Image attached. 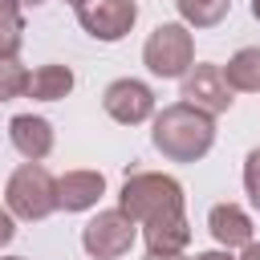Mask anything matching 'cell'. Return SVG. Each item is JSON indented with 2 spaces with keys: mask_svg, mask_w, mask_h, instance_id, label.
<instances>
[{
  "mask_svg": "<svg viewBox=\"0 0 260 260\" xmlns=\"http://www.w3.org/2000/svg\"><path fill=\"white\" fill-rule=\"evenodd\" d=\"M252 16H256V20H260V0H252Z\"/></svg>",
  "mask_w": 260,
  "mask_h": 260,
  "instance_id": "obj_24",
  "label": "cell"
},
{
  "mask_svg": "<svg viewBox=\"0 0 260 260\" xmlns=\"http://www.w3.org/2000/svg\"><path fill=\"white\" fill-rule=\"evenodd\" d=\"M102 110L118 122V126H142V122H154L158 114V98L146 81L138 77H118L106 85L102 93Z\"/></svg>",
  "mask_w": 260,
  "mask_h": 260,
  "instance_id": "obj_8",
  "label": "cell"
},
{
  "mask_svg": "<svg viewBox=\"0 0 260 260\" xmlns=\"http://www.w3.org/2000/svg\"><path fill=\"white\" fill-rule=\"evenodd\" d=\"M73 85H77L73 69L61 65V61H49V65H37V69H32L24 98H32V102H61V98L73 93Z\"/></svg>",
  "mask_w": 260,
  "mask_h": 260,
  "instance_id": "obj_13",
  "label": "cell"
},
{
  "mask_svg": "<svg viewBox=\"0 0 260 260\" xmlns=\"http://www.w3.org/2000/svg\"><path fill=\"white\" fill-rule=\"evenodd\" d=\"M102 195H106V175L102 171L77 167V171L57 175V207L61 211H89V207L102 203Z\"/></svg>",
  "mask_w": 260,
  "mask_h": 260,
  "instance_id": "obj_10",
  "label": "cell"
},
{
  "mask_svg": "<svg viewBox=\"0 0 260 260\" xmlns=\"http://www.w3.org/2000/svg\"><path fill=\"white\" fill-rule=\"evenodd\" d=\"M28 69L20 65V57H0V102L24 98L28 93Z\"/></svg>",
  "mask_w": 260,
  "mask_h": 260,
  "instance_id": "obj_17",
  "label": "cell"
},
{
  "mask_svg": "<svg viewBox=\"0 0 260 260\" xmlns=\"http://www.w3.org/2000/svg\"><path fill=\"white\" fill-rule=\"evenodd\" d=\"M223 77L236 93H260V45H244L228 57Z\"/></svg>",
  "mask_w": 260,
  "mask_h": 260,
  "instance_id": "obj_14",
  "label": "cell"
},
{
  "mask_svg": "<svg viewBox=\"0 0 260 260\" xmlns=\"http://www.w3.org/2000/svg\"><path fill=\"white\" fill-rule=\"evenodd\" d=\"M244 195H248V203L260 211V146L244 154Z\"/></svg>",
  "mask_w": 260,
  "mask_h": 260,
  "instance_id": "obj_18",
  "label": "cell"
},
{
  "mask_svg": "<svg viewBox=\"0 0 260 260\" xmlns=\"http://www.w3.org/2000/svg\"><path fill=\"white\" fill-rule=\"evenodd\" d=\"M0 260H28V256H0Z\"/></svg>",
  "mask_w": 260,
  "mask_h": 260,
  "instance_id": "obj_25",
  "label": "cell"
},
{
  "mask_svg": "<svg viewBox=\"0 0 260 260\" xmlns=\"http://www.w3.org/2000/svg\"><path fill=\"white\" fill-rule=\"evenodd\" d=\"M175 8L187 28H215L232 12V0H175Z\"/></svg>",
  "mask_w": 260,
  "mask_h": 260,
  "instance_id": "obj_15",
  "label": "cell"
},
{
  "mask_svg": "<svg viewBox=\"0 0 260 260\" xmlns=\"http://www.w3.org/2000/svg\"><path fill=\"white\" fill-rule=\"evenodd\" d=\"M4 207L24 219V223H37V219H49L57 207V179L49 175L45 162H20L8 183H4Z\"/></svg>",
  "mask_w": 260,
  "mask_h": 260,
  "instance_id": "obj_3",
  "label": "cell"
},
{
  "mask_svg": "<svg viewBox=\"0 0 260 260\" xmlns=\"http://www.w3.org/2000/svg\"><path fill=\"white\" fill-rule=\"evenodd\" d=\"M150 142L171 162H199L215 146V118L187 106V102H171V106H162L154 114Z\"/></svg>",
  "mask_w": 260,
  "mask_h": 260,
  "instance_id": "obj_1",
  "label": "cell"
},
{
  "mask_svg": "<svg viewBox=\"0 0 260 260\" xmlns=\"http://www.w3.org/2000/svg\"><path fill=\"white\" fill-rule=\"evenodd\" d=\"M8 142H12V150L24 162H45L53 154L57 134H53V122L49 118H41V114H16L8 122Z\"/></svg>",
  "mask_w": 260,
  "mask_h": 260,
  "instance_id": "obj_9",
  "label": "cell"
},
{
  "mask_svg": "<svg viewBox=\"0 0 260 260\" xmlns=\"http://www.w3.org/2000/svg\"><path fill=\"white\" fill-rule=\"evenodd\" d=\"M65 4H73V8H77V4H81V0H65Z\"/></svg>",
  "mask_w": 260,
  "mask_h": 260,
  "instance_id": "obj_26",
  "label": "cell"
},
{
  "mask_svg": "<svg viewBox=\"0 0 260 260\" xmlns=\"http://www.w3.org/2000/svg\"><path fill=\"white\" fill-rule=\"evenodd\" d=\"M142 240H146V252H154V256H183L191 248V219H187V211L146 223Z\"/></svg>",
  "mask_w": 260,
  "mask_h": 260,
  "instance_id": "obj_12",
  "label": "cell"
},
{
  "mask_svg": "<svg viewBox=\"0 0 260 260\" xmlns=\"http://www.w3.org/2000/svg\"><path fill=\"white\" fill-rule=\"evenodd\" d=\"M187 260H236L228 248H207V252H195V256H187Z\"/></svg>",
  "mask_w": 260,
  "mask_h": 260,
  "instance_id": "obj_20",
  "label": "cell"
},
{
  "mask_svg": "<svg viewBox=\"0 0 260 260\" xmlns=\"http://www.w3.org/2000/svg\"><path fill=\"white\" fill-rule=\"evenodd\" d=\"M16 4H20V8H41L45 0H16Z\"/></svg>",
  "mask_w": 260,
  "mask_h": 260,
  "instance_id": "obj_23",
  "label": "cell"
},
{
  "mask_svg": "<svg viewBox=\"0 0 260 260\" xmlns=\"http://www.w3.org/2000/svg\"><path fill=\"white\" fill-rule=\"evenodd\" d=\"M236 260H260V240H252L248 248H240V256Z\"/></svg>",
  "mask_w": 260,
  "mask_h": 260,
  "instance_id": "obj_21",
  "label": "cell"
},
{
  "mask_svg": "<svg viewBox=\"0 0 260 260\" xmlns=\"http://www.w3.org/2000/svg\"><path fill=\"white\" fill-rule=\"evenodd\" d=\"M118 207L138 223H154V219H167V215H183L187 211V195H183V183L175 175H162V171H130L122 179V191H118Z\"/></svg>",
  "mask_w": 260,
  "mask_h": 260,
  "instance_id": "obj_2",
  "label": "cell"
},
{
  "mask_svg": "<svg viewBox=\"0 0 260 260\" xmlns=\"http://www.w3.org/2000/svg\"><path fill=\"white\" fill-rule=\"evenodd\" d=\"M24 45V8L16 0H0V57H20Z\"/></svg>",
  "mask_w": 260,
  "mask_h": 260,
  "instance_id": "obj_16",
  "label": "cell"
},
{
  "mask_svg": "<svg viewBox=\"0 0 260 260\" xmlns=\"http://www.w3.org/2000/svg\"><path fill=\"white\" fill-rule=\"evenodd\" d=\"M12 236H16V215L0 203V248H4V244H12Z\"/></svg>",
  "mask_w": 260,
  "mask_h": 260,
  "instance_id": "obj_19",
  "label": "cell"
},
{
  "mask_svg": "<svg viewBox=\"0 0 260 260\" xmlns=\"http://www.w3.org/2000/svg\"><path fill=\"white\" fill-rule=\"evenodd\" d=\"M179 102H187V106H195V110H203V114L219 118V114H228V110H232L236 89L228 85L223 65L199 61V65H195V69L179 81Z\"/></svg>",
  "mask_w": 260,
  "mask_h": 260,
  "instance_id": "obj_7",
  "label": "cell"
},
{
  "mask_svg": "<svg viewBox=\"0 0 260 260\" xmlns=\"http://www.w3.org/2000/svg\"><path fill=\"white\" fill-rule=\"evenodd\" d=\"M73 12L85 37L102 45H118L138 20V0H81Z\"/></svg>",
  "mask_w": 260,
  "mask_h": 260,
  "instance_id": "obj_6",
  "label": "cell"
},
{
  "mask_svg": "<svg viewBox=\"0 0 260 260\" xmlns=\"http://www.w3.org/2000/svg\"><path fill=\"white\" fill-rule=\"evenodd\" d=\"M207 232L219 248L236 252V248H248L256 240V228H252V215L240 207V203H215L207 211Z\"/></svg>",
  "mask_w": 260,
  "mask_h": 260,
  "instance_id": "obj_11",
  "label": "cell"
},
{
  "mask_svg": "<svg viewBox=\"0 0 260 260\" xmlns=\"http://www.w3.org/2000/svg\"><path fill=\"white\" fill-rule=\"evenodd\" d=\"M142 260H187V256H154V252H146Z\"/></svg>",
  "mask_w": 260,
  "mask_h": 260,
  "instance_id": "obj_22",
  "label": "cell"
},
{
  "mask_svg": "<svg viewBox=\"0 0 260 260\" xmlns=\"http://www.w3.org/2000/svg\"><path fill=\"white\" fill-rule=\"evenodd\" d=\"M142 65L162 77V81H183L195 69V32L183 20H167L158 24L146 41H142Z\"/></svg>",
  "mask_w": 260,
  "mask_h": 260,
  "instance_id": "obj_4",
  "label": "cell"
},
{
  "mask_svg": "<svg viewBox=\"0 0 260 260\" xmlns=\"http://www.w3.org/2000/svg\"><path fill=\"white\" fill-rule=\"evenodd\" d=\"M134 240H138V223L122 207H106L81 228V248L89 260H118L134 248Z\"/></svg>",
  "mask_w": 260,
  "mask_h": 260,
  "instance_id": "obj_5",
  "label": "cell"
}]
</instances>
